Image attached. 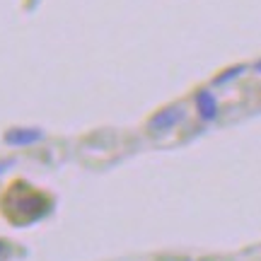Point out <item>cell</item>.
Masks as SVG:
<instances>
[{
    "label": "cell",
    "mask_w": 261,
    "mask_h": 261,
    "mask_svg": "<svg viewBox=\"0 0 261 261\" xmlns=\"http://www.w3.org/2000/svg\"><path fill=\"white\" fill-rule=\"evenodd\" d=\"M41 140H44L41 128H10L5 133V143L12 148H27V145H37Z\"/></svg>",
    "instance_id": "1"
},
{
    "label": "cell",
    "mask_w": 261,
    "mask_h": 261,
    "mask_svg": "<svg viewBox=\"0 0 261 261\" xmlns=\"http://www.w3.org/2000/svg\"><path fill=\"white\" fill-rule=\"evenodd\" d=\"M181 119H184V109L181 107H167V109L155 114L148 126H150V130H169V128H174Z\"/></svg>",
    "instance_id": "2"
},
{
    "label": "cell",
    "mask_w": 261,
    "mask_h": 261,
    "mask_svg": "<svg viewBox=\"0 0 261 261\" xmlns=\"http://www.w3.org/2000/svg\"><path fill=\"white\" fill-rule=\"evenodd\" d=\"M196 109H198V116L203 121H213L218 116V99L211 90H201L196 94Z\"/></svg>",
    "instance_id": "3"
},
{
    "label": "cell",
    "mask_w": 261,
    "mask_h": 261,
    "mask_svg": "<svg viewBox=\"0 0 261 261\" xmlns=\"http://www.w3.org/2000/svg\"><path fill=\"white\" fill-rule=\"evenodd\" d=\"M244 70H247L244 65H234V68H230V70H225L223 75H218V77H215L213 83H215V85H225V83H230L232 77H237V75H242Z\"/></svg>",
    "instance_id": "4"
},
{
    "label": "cell",
    "mask_w": 261,
    "mask_h": 261,
    "mask_svg": "<svg viewBox=\"0 0 261 261\" xmlns=\"http://www.w3.org/2000/svg\"><path fill=\"white\" fill-rule=\"evenodd\" d=\"M254 70H256V73L261 75V61H256V63H254Z\"/></svg>",
    "instance_id": "5"
},
{
    "label": "cell",
    "mask_w": 261,
    "mask_h": 261,
    "mask_svg": "<svg viewBox=\"0 0 261 261\" xmlns=\"http://www.w3.org/2000/svg\"><path fill=\"white\" fill-rule=\"evenodd\" d=\"M0 252H3V242H0Z\"/></svg>",
    "instance_id": "6"
}]
</instances>
